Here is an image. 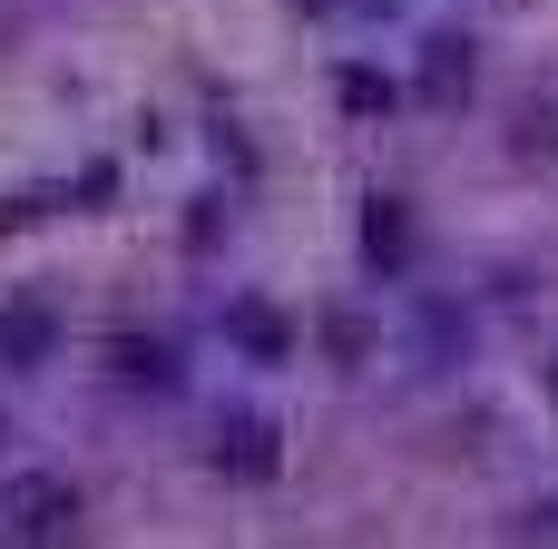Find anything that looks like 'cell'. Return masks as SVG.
<instances>
[{
  "label": "cell",
  "mask_w": 558,
  "mask_h": 549,
  "mask_svg": "<svg viewBox=\"0 0 558 549\" xmlns=\"http://www.w3.org/2000/svg\"><path fill=\"white\" fill-rule=\"evenodd\" d=\"M206 462L226 472V481H275L284 472V432H275V413H216V442H206Z\"/></svg>",
  "instance_id": "6"
},
{
  "label": "cell",
  "mask_w": 558,
  "mask_h": 549,
  "mask_svg": "<svg viewBox=\"0 0 558 549\" xmlns=\"http://www.w3.org/2000/svg\"><path fill=\"white\" fill-rule=\"evenodd\" d=\"M481 88V39L471 29H422V49H412V98L422 108H461Z\"/></svg>",
  "instance_id": "4"
},
{
  "label": "cell",
  "mask_w": 558,
  "mask_h": 549,
  "mask_svg": "<svg viewBox=\"0 0 558 549\" xmlns=\"http://www.w3.org/2000/svg\"><path fill=\"white\" fill-rule=\"evenodd\" d=\"M353 265H363L373 285H412V265H422V216H412V196H363Z\"/></svg>",
  "instance_id": "3"
},
{
  "label": "cell",
  "mask_w": 558,
  "mask_h": 549,
  "mask_svg": "<svg viewBox=\"0 0 558 549\" xmlns=\"http://www.w3.org/2000/svg\"><path fill=\"white\" fill-rule=\"evenodd\" d=\"M108 373L128 393H177L186 383V354H177V334H118L108 344Z\"/></svg>",
  "instance_id": "7"
},
{
  "label": "cell",
  "mask_w": 558,
  "mask_h": 549,
  "mask_svg": "<svg viewBox=\"0 0 558 549\" xmlns=\"http://www.w3.org/2000/svg\"><path fill=\"white\" fill-rule=\"evenodd\" d=\"M333 88H343V108H353V118H392V108L412 98V88H402L392 69H373V59H343V69H333Z\"/></svg>",
  "instance_id": "8"
},
{
  "label": "cell",
  "mask_w": 558,
  "mask_h": 549,
  "mask_svg": "<svg viewBox=\"0 0 558 549\" xmlns=\"http://www.w3.org/2000/svg\"><path fill=\"white\" fill-rule=\"evenodd\" d=\"M539 403H549V413H558V344H549V354H539Z\"/></svg>",
  "instance_id": "9"
},
{
  "label": "cell",
  "mask_w": 558,
  "mask_h": 549,
  "mask_svg": "<svg viewBox=\"0 0 558 549\" xmlns=\"http://www.w3.org/2000/svg\"><path fill=\"white\" fill-rule=\"evenodd\" d=\"M216 344H226V363H245V373H284V363L304 354V324H294L275 295H226V305H216Z\"/></svg>",
  "instance_id": "2"
},
{
  "label": "cell",
  "mask_w": 558,
  "mask_h": 549,
  "mask_svg": "<svg viewBox=\"0 0 558 549\" xmlns=\"http://www.w3.org/2000/svg\"><path fill=\"white\" fill-rule=\"evenodd\" d=\"M69 344V314L49 295H0V373H49Z\"/></svg>",
  "instance_id": "5"
},
{
  "label": "cell",
  "mask_w": 558,
  "mask_h": 549,
  "mask_svg": "<svg viewBox=\"0 0 558 549\" xmlns=\"http://www.w3.org/2000/svg\"><path fill=\"white\" fill-rule=\"evenodd\" d=\"M10 442H20V422H10V403H0V472H10Z\"/></svg>",
  "instance_id": "10"
},
{
  "label": "cell",
  "mask_w": 558,
  "mask_h": 549,
  "mask_svg": "<svg viewBox=\"0 0 558 549\" xmlns=\"http://www.w3.org/2000/svg\"><path fill=\"white\" fill-rule=\"evenodd\" d=\"M78 521H88V491L69 472H49V462H10L0 472V540L49 549V540H78Z\"/></svg>",
  "instance_id": "1"
}]
</instances>
